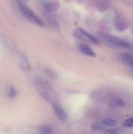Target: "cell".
<instances>
[{"label":"cell","instance_id":"obj_8","mask_svg":"<svg viewBox=\"0 0 133 134\" xmlns=\"http://www.w3.org/2000/svg\"><path fill=\"white\" fill-rule=\"evenodd\" d=\"M121 59L125 64L133 68V54L129 52H123L121 54Z\"/></svg>","mask_w":133,"mask_h":134},{"label":"cell","instance_id":"obj_7","mask_svg":"<svg viewBox=\"0 0 133 134\" xmlns=\"http://www.w3.org/2000/svg\"><path fill=\"white\" fill-rule=\"evenodd\" d=\"M53 111L55 114L57 116L59 119L62 122H66L67 120V115L66 112L64 111L63 109L61 107L59 104L56 103H52Z\"/></svg>","mask_w":133,"mask_h":134},{"label":"cell","instance_id":"obj_11","mask_svg":"<svg viewBox=\"0 0 133 134\" xmlns=\"http://www.w3.org/2000/svg\"><path fill=\"white\" fill-rule=\"evenodd\" d=\"M100 123L106 128V127L108 126H116L117 124V121L116 120H114V119H106L102 120L100 122Z\"/></svg>","mask_w":133,"mask_h":134},{"label":"cell","instance_id":"obj_1","mask_svg":"<svg viewBox=\"0 0 133 134\" xmlns=\"http://www.w3.org/2000/svg\"><path fill=\"white\" fill-rule=\"evenodd\" d=\"M99 38L100 40L107 44L116 47H122V48H131V45L128 42L117 37L113 36V35H110V34H98Z\"/></svg>","mask_w":133,"mask_h":134},{"label":"cell","instance_id":"obj_15","mask_svg":"<svg viewBox=\"0 0 133 134\" xmlns=\"http://www.w3.org/2000/svg\"><path fill=\"white\" fill-rule=\"evenodd\" d=\"M123 125L126 127H133V117L126 119L123 122Z\"/></svg>","mask_w":133,"mask_h":134},{"label":"cell","instance_id":"obj_12","mask_svg":"<svg viewBox=\"0 0 133 134\" xmlns=\"http://www.w3.org/2000/svg\"><path fill=\"white\" fill-rule=\"evenodd\" d=\"M104 128L105 127L100 123V122L91 126V130L93 132H100V131H102L104 129Z\"/></svg>","mask_w":133,"mask_h":134},{"label":"cell","instance_id":"obj_13","mask_svg":"<svg viewBox=\"0 0 133 134\" xmlns=\"http://www.w3.org/2000/svg\"><path fill=\"white\" fill-rule=\"evenodd\" d=\"M39 132L43 134H50L53 133V130L49 126H43L39 128Z\"/></svg>","mask_w":133,"mask_h":134},{"label":"cell","instance_id":"obj_3","mask_svg":"<svg viewBox=\"0 0 133 134\" xmlns=\"http://www.w3.org/2000/svg\"><path fill=\"white\" fill-rule=\"evenodd\" d=\"M74 35L77 39H79L80 40H83L84 41L89 42V43H93V44H99V41L96 37L95 36H93L92 35L83 29L81 27H77L74 31Z\"/></svg>","mask_w":133,"mask_h":134},{"label":"cell","instance_id":"obj_14","mask_svg":"<svg viewBox=\"0 0 133 134\" xmlns=\"http://www.w3.org/2000/svg\"><path fill=\"white\" fill-rule=\"evenodd\" d=\"M17 96V91L14 86H10L8 91V97L10 99H13Z\"/></svg>","mask_w":133,"mask_h":134},{"label":"cell","instance_id":"obj_4","mask_svg":"<svg viewBox=\"0 0 133 134\" xmlns=\"http://www.w3.org/2000/svg\"><path fill=\"white\" fill-rule=\"evenodd\" d=\"M40 3L46 13H55L59 7V4L55 0H40Z\"/></svg>","mask_w":133,"mask_h":134},{"label":"cell","instance_id":"obj_17","mask_svg":"<svg viewBox=\"0 0 133 134\" xmlns=\"http://www.w3.org/2000/svg\"><path fill=\"white\" fill-rule=\"evenodd\" d=\"M20 3H27L29 0H18Z\"/></svg>","mask_w":133,"mask_h":134},{"label":"cell","instance_id":"obj_10","mask_svg":"<svg viewBox=\"0 0 133 134\" xmlns=\"http://www.w3.org/2000/svg\"><path fill=\"white\" fill-rule=\"evenodd\" d=\"M125 105V102L120 98H113L109 102V107H120Z\"/></svg>","mask_w":133,"mask_h":134},{"label":"cell","instance_id":"obj_5","mask_svg":"<svg viewBox=\"0 0 133 134\" xmlns=\"http://www.w3.org/2000/svg\"><path fill=\"white\" fill-rule=\"evenodd\" d=\"M76 48L81 53L86 55V56H90V57H95L96 53L94 52L93 50L86 43L83 42H78L76 43Z\"/></svg>","mask_w":133,"mask_h":134},{"label":"cell","instance_id":"obj_2","mask_svg":"<svg viewBox=\"0 0 133 134\" xmlns=\"http://www.w3.org/2000/svg\"><path fill=\"white\" fill-rule=\"evenodd\" d=\"M20 10L21 13L23 14V15L26 18H27V19L29 21H31L33 23L35 24L38 25L39 26H44V22L42 21V20H40L39 18V17L37 15L35 14L33 11L30 9L29 7L27 6V5H25L24 3H20L19 5Z\"/></svg>","mask_w":133,"mask_h":134},{"label":"cell","instance_id":"obj_9","mask_svg":"<svg viewBox=\"0 0 133 134\" xmlns=\"http://www.w3.org/2000/svg\"><path fill=\"white\" fill-rule=\"evenodd\" d=\"M95 4L100 12L106 11L109 8V2L108 0H95Z\"/></svg>","mask_w":133,"mask_h":134},{"label":"cell","instance_id":"obj_16","mask_svg":"<svg viewBox=\"0 0 133 134\" xmlns=\"http://www.w3.org/2000/svg\"><path fill=\"white\" fill-rule=\"evenodd\" d=\"M119 131L116 128H110V129H106L105 130L103 131V133H108V134H113L118 133Z\"/></svg>","mask_w":133,"mask_h":134},{"label":"cell","instance_id":"obj_6","mask_svg":"<svg viewBox=\"0 0 133 134\" xmlns=\"http://www.w3.org/2000/svg\"><path fill=\"white\" fill-rule=\"evenodd\" d=\"M114 26L118 31H125L129 27V23L123 16L120 15L116 16L113 20Z\"/></svg>","mask_w":133,"mask_h":134}]
</instances>
